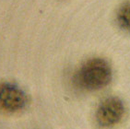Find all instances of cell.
<instances>
[{
	"label": "cell",
	"instance_id": "cell-1",
	"mask_svg": "<svg viewBox=\"0 0 130 129\" xmlns=\"http://www.w3.org/2000/svg\"><path fill=\"white\" fill-rule=\"evenodd\" d=\"M113 72L109 63L103 58H91L83 63L74 76L77 87L93 91L105 88L112 80Z\"/></svg>",
	"mask_w": 130,
	"mask_h": 129
},
{
	"label": "cell",
	"instance_id": "cell-2",
	"mask_svg": "<svg viewBox=\"0 0 130 129\" xmlns=\"http://www.w3.org/2000/svg\"><path fill=\"white\" fill-rule=\"evenodd\" d=\"M28 104L26 92L16 83L0 82V111L6 114H19Z\"/></svg>",
	"mask_w": 130,
	"mask_h": 129
},
{
	"label": "cell",
	"instance_id": "cell-3",
	"mask_svg": "<svg viewBox=\"0 0 130 129\" xmlns=\"http://www.w3.org/2000/svg\"><path fill=\"white\" fill-rule=\"evenodd\" d=\"M125 111L124 102L119 98L115 96L105 98L97 107L96 122L102 128H112L123 120Z\"/></svg>",
	"mask_w": 130,
	"mask_h": 129
},
{
	"label": "cell",
	"instance_id": "cell-4",
	"mask_svg": "<svg viewBox=\"0 0 130 129\" xmlns=\"http://www.w3.org/2000/svg\"><path fill=\"white\" fill-rule=\"evenodd\" d=\"M116 20L123 30L130 32V2L120 6L116 13Z\"/></svg>",
	"mask_w": 130,
	"mask_h": 129
}]
</instances>
